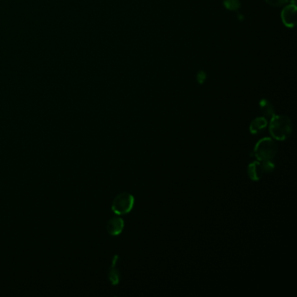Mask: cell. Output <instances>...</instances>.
Here are the masks:
<instances>
[{
  "label": "cell",
  "mask_w": 297,
  "mask_h": 297,
  "mask_svg": "<svg viewBox=\"0 0 297 297\" xmlns=\"http://www.w3.org/2000/svg\"><path fill=\"white\" fill-rule=\"evenodd\" d=\"M260 162H261V165L263 167L265 174L271 173L275 169V164L272 162V160H263V161H260Z\"/></svg>",
  "instance_id": "cell-12"
},
{
  "label": "cell",
  "mask_w": 297,
  "mask_h": 297,
  "mask_svg": "<svg viewBox=\"0 0 297 297\" xmlns=\"http://www.w3.org/2000/svg\"><path fill=\"white\" fill-rule=\"evenodd\" d=\"M248 175H249V178L254 182L260 181L261 177L265 175L263 167H262L260 160L254 161L252 163L249 164V167H248Z\"/></svg>",
  "instance_id": "cell-7"
},
{
  "label": "cell",
  "mask_w": 297,
  "mask_h": 297,
  "mask_svg": "<svg viewBox=\"0 0 297 297\" xmlns=\"http://www.w3.org/2000/svg\"><path fill=\"white\" fill-rule=\"evenodd\" d=\"M267 120L265 117H258L253 120L250 126L249 131L252 134H260L263 132L264 129L267 127Z\"/></svg>",
  "instance_id": "cell-8"
},
{
  "label": "cell",
  "mask_w": 297,
  "mask_h": 297,
  "mask_svg": "<svg viewBox=\"0 0 297 297\" xmlns=\"http://www.w3.org/2000/svg\"><path fill=\"white\" fill-rule=\"evenodd\" d=\"M119 257L118 255H115L112 260H111V267L109 268L108 273V280L110 281L111 283V285H118L119 283V280H120V273L119 270L118 269V261H119Z\"/></svg>",
  "instance_id": "cell-6"
},
{
  "label": "cell",
  "mask_w": 297,
  "mask_h": 297,
  "mask_svg": "<svg viewBox=\"0 0 297 297\" xmlns=\"http://www.w3.org/2000/svg\"><path fill=\"white\" fill-rule=\"evenodd\" d=\"M134 205V198L128 193H121L114 198L111 203V210L116 215H126L133 209Z\"/></svg>",
  "instance_id": "cell-3"
},
{
  "label": "cell",
  "mask_w": 297,
  "mask_h": 297,
  "mask_svg": "<svg viewBox=\"0 0 297 297\" xmlns=\"http://www.w3.org/2000/svg\"><path fill=\"white\" fill-rule=\"evenodd\" d=\"M282 21L287 27L293 28L297 22V5L296 4H288L283 8L281 13Z\"/></svg>",
  "instance_id": "cell-4"
},
{
  "label": "cell",
  "mask_w": 297,
  "mask_h": 297,
  "mask_svg": "<svg viewBox=\"0 0 297 297\" xmlns=\"http://www.w3.org/2000/svg\"><path fill=\"white\" fill-rule=\"evenodd\" d=\"M267 4L273 7H281L290 2V0H265Z\"/></svg>",
  "instance_id": "cell-11"
},
{
  "label": "cell",
  "mask_w": 297,
  "mask_h": 297,
  "mask_svg": "<svg viewBox=\"0 0 297 297\" xmlns=\"http://www.w3.org/2000/svg\"><path fill=\"white\" fill-rule=\"evenodd\" d=\"M259 107H260V110L261 111V113L263 114L264 117L267 119L269 118L271 119L273 116L275 115V108L274 106L272 105L271 102L267 100V99H262L259 103Z\"/></svg>",
  "instance_id": "cell-9"
},
{
  "label": "cell",
  "mask_w": 297,
  "mask_h": 297,
  "mask_svg": "<svg viewBox=\"0 0 297 297\" xmlns=\"http://www.w3.org/2000/svg\"><path fill=\"white\" fill-rule=\"evenodd\" d=\"M224 6L229 11H237L241 7L239 0H224Z\"/></svg>",
  "instance_id": "cell-10"
},
{
  "label": "cell",
  "mask_w": 297,
  "mask_h": 297,
  "mask_svg": "<svg viewBox=\"0 0 297 297\" xmlns=\"http://www.w3.org/2000/svg\"><path fill=\"white\" fill-rule=\"evenodd\" d=\"M269 133L276 141H285L290 137L293 130V125L289 117L274 115L269 121Z\"/></svg>",
  "instance_id": "cell-1"
},
{
  "label": "cell",
  "mask_w": 297,
  "mask_h": 297,
  "mask_svg": "<svg viewBox=\"0 0 297 297\" xmlns=\"http://www.w3.org/2000/svg\"><path fill=\"white\" fill-rule=\"evenodd\" d=\"M277 153V145L271 138H263L258 141L254 149V154L257 160H272Z\"/></svg>",
  "instance_id": "cell-2"
},
{
  "label": "cell",
  "mask_w": 297,
  "mask_h": 297,
  "mask_svg": "<svg viewBox=\"0 0 297 297\" xmlns=\"http://www.w3.org/2000/svg\"><path fill=\"white\" fill-rule=\"evenodd\" d=\"M125 223L119 217H113L110 219L107 224V230L108 234L112 236H117L122 233Z\"/></svg>",
  "instance_id": "cell-5"
}]
</instances>
